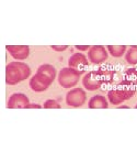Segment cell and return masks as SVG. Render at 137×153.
I'll return each instance as SVG.
<instances>
[{
  "instance_id": "cell-1",
  "label": "cell",
  "mask_w": 137,
  "mask_h": 153,
  "mask_svg": "<svg viewBox=\"0 0 137 153\" xmlns=\"http://www.w3.org/2000/svg\"><path fill=\"white\" fill-rule=\"evenodd\" d=\"M31 74V70L22 62H11L6 68V83L8 85H15L27 79Z\"/></svg>"
},
{
  "instance_id": "cell-2",
  "label": "cell",
  "mask_w": 137,
  "mask_h": 153,
  "mask_svg": "<svg viewBox=\"0 0 137 153\" xmlns=\"http://www.w3.org/2000/svg\"><path fill=\"white\" fill-rule=\"evenodd\" d=\"M134 94H135V86L127 83V82L122 80L116 86V88L108 91V98H109L111 104L119 105L132 98Z\"/></svg>"
},
{
  "instance_id": "cell-3",
  "label": "cell",
  "mask_w": 137,
  "mask_h": 153,
  "mask_svg": "<svg viewBox=\"0 0 137 153\" xmlns=\"http://www.w3.org/2000/svg\"><path fill=\"white\" fill-rule=\"evenodd\" d=\"M80 75L81 74L71 67H65L59 72L58 82L64 88H70L78 83Z\"/></svg>"
},
{
  "instance_id": "cell-4",
  "label": "cell",
  "mask_w": 137,
  "mask_h": 153,
  "mask_svg": "<svg viewBox=\"0 0 137 153\" xmlns=\"http://www.w3.org/2000/svg\"><path fill=\"white\" fill-rule=\"evenodd\" d=\"M52 83H53V80L49 77L45 76L44 74L36 73L30 80V87L32 88V91L40 93V91H46L48 87L51 86Z\"/></svg>"
},
{
  "instance_id": "cell-5",
  "label": "cell",
  "mask_w": 137,
  "mask_h": 153,
  "mask_svg": "<svg viewBox=\"0 0 137 153\" xmlns=\"http://www.w3.org/2000/svg\"><path fill=\"white\" fill-rule=\"evenodd\" d=\"M87 95L81 88H75L69 91L66 96V102L71 107H80L85 104Z\"/></svg>"
},
{
  "instance_id": "cell-6",
  "label": "cell",
  "mask_w": 137,
  "mask_h": 153,
  "mask_svg": "<svg viewBox=\"0 0 137 153\" xmlns=\"http://www.w3.org/2000/svg\"><path fill=\"white\" fill-rule=\"evenodd\" d=\"M69 67H71L74 70H76L77 72H79L80 74H82L86 68L88 67L89 63H88V59L83 54L81 53H76L69 59Z\"/></svg>"
},
{
  "instance_id": "cell-7",
  "label": "cell",
  "mask_w": 137,
  "mask_h": 153,
  "mask_svg": "<svg viewBox=\"0 0 137 153\" xmlns=\"http://www.w3.org/2000/svg\"><path fill=\"white\" fill-rule=\"evenodd\" d=\"M88 57L94 64H100L108 59V53H106L104 46L93 45L90 48L89 52H88Z\"/></svg>"
},
{
  "instance_id": "cell-8",
  "label": "cell",
  "mask_w": 137,
  "mask_h": 153,
  "mask_svg": "<svg viewBox=\"0 0 137 153\" xmlns=\"http://www.w3.org/2000/svg\"><path fill=\"white\" fill-rule=\"evenodd\" d=\"M27 105H29V98L21 93L13 94L8 100V108H11V109L25 108Z\"/></svg>"
},
{
  "instance_id": "cell-9",
  "label": "cell",
  "mask_w": 137,
  "mask_h": 153,
  "mask_svg": "<svg viewBox=\"0 0 137 153\" xmlns=\"http://www.w3.org/2000/svg\"><path fill=\"white\" fill-rule=\"evenodd\" d=\"M82 83H83V86L86 87L88 91H96V89H99L100 86L102 85L101 82L99 80V78H98L96 71H91V72H89L86 76L83 77Z\"/></svg>"
},
{
  "instance_id": "cell-10",
  "label": "cell",
  "mask_w": 137,
  "mask_h": 153,
  "mask_svg": "<svg viewBox=\"0 0 137 153\" xmlns=\"http://www.w3.org/2000/svg\"><path fill=\"white\" fill-rule=\"evenodd\" d=\"M98 78L101 82V84H111L114 80L115 71L112 68V66H102L99 70H96Z\"/></svg>"
},
{
  "instance_id": "cell-11",
  "label": "cell",
  "mask_w": 137,
  "mask_h": 153,
  "mask_svg": "<svg viewBox=\"0 0 137 153\" xmlns=\"http://www.w3.org/2000/svg\"><path fill=\"white\" fill-rule=\"evenodd\" d=\"M7 50L14 59H25L30 54V49L27 45H7Z\"/></svg>"
},
{
  "instance_id": "cell-12",
  "label": "cell",
  "mask_w": 137,
  "mask_h": 153,
  "mask_svg": "<svg viewBox=\"0 0 137 153\" xmlns=\"http://www.w3.org/2000/svg\"><path fill=\"white\" fill-rule=\"evenodd\" d=\"M89 108H91V109H105V108H108V100L104 96H101V95L93 96L89 101Z\"/></svg>"
},
{
  "instance_id": "cell-13",
  "label": "cell",
  "mask_w": 137,
  "mask_h": 153,
  "mask_svg": "<svg viewBox=\"0 0 137 153\" xmlns=\"http://www.w3.org/2000/svg\"><path fill=\"white\" fill-rule=\"evenodd\" d=\"M38 73L44 74L45 76L49 77L52 80H54L55 77H56V70H55L54 66H52V65H49V64L41 65V66L38 67Z\"/></svg>"
},
{
  "instance_id": "cell-14",
  "label": "cell",
  "mask_w": 137,
  "mask_h": 153,
  "mask_svg": "<svg viewBox=\"0 0 137 153\" xmlns=\"http://www.w3.org/2000/svg\"><path fill=\"white\" fill-rule=\"evenodd\" d=\"M124 82L132 84L134 86H137V70L136 68H130L124 73Z\"/></svg>"
},
{
  "instance_id": "cell-15",
  "label": "cell",
  "mask_w": 137,
  "mask_h": 153,
  "mask_svg": "<svg viewBox=\"0 0 137 153\" xmlns=\"http://www.w3.org/2000/svg\"><path fill=\"white\" fill-rule=\"evenodd\" d=\"M108 50L114 57H121L126 51L125 45H108Z\"/></svg>"
},
{
  "instance_id": "cell-16",
  "label": "cell",
  "mask_w": 137,
  "mask_h": 153,
  "mask_svg": "<svg viewBox=\"0 0 137 153\" xmlns=\"http://www.w3.org/2000/svg\"><path fill=\"white\" fill-rule=\"evenodd\" d=\"M127 63L130 64H137V46H130V50L126 52V56H125Z\"/></svg>"
},
{
  "instance_id": "cell-17",
  "label": "cell",
  "mask_w": 137,
  "mask_h": 153,
  "mask_svg": "<svg viewBox=\"0 0 137 153\" xmlns=\"http://www.w3.org/2000/svg\"><path fill=\"white\" fill-rule=\"evenodd\" d=\"M45 109H60V105L54 99H48L44 104Z\"/></svg>"
},
{
  "instance_id": "cell-18",
  "label": "cell",
  "mask_w": 137,
  "mask_h": 153,
  "mask_svg": "<svg viewBox=\"0 0 137 153\" xmlns=\"http://www.w3.org/2000/svg\"><path fill=\"white\" fill-rule=\"evenodd\" d=\"M52 49L57 51V52H62V51H65V50L68 49L67 45H52Z\"/></svg>"
},
{
  "instance_id": "cell-19",
  "label": "cell",
  "mask_w": 137,
  "mask_h": 153,
  "mask_svg": "<svg viewBox=\"0 0 137 153\" xmlns=\"http://www.w3.org/2000/svg\"><path fill=\"white\" fill-rule=\"evenodd\" d=\"M41 106L40 105H38V104H29L25 107V109H41Z\"/></svg>"
},
{
  "instance_id": "cell-20",
  "label": "cell",
  "mask_w": 137,
  "mask_h": 153,
  "mask_svg": "<svg viewBox=\"0 0 137 153\" xmlns=\"http://www.w3.org/2000/svg\"><path fill=\"white\" fill-rule=\"evenodd\" d=\"M76 49L79 50V51H87V50H90L89 45H76Z\"/></svg>"
},
{
  "instance_id": "cell-21",
  "label": "cell",
  "mask_w": 137,
  "mask_h": 153,
  "mask_svg": "<svg viewBox=\"0 0 137 153\" xmlns=\"http://www.w3.org/2000/svg\"><path fill=\"white\" fill-rule=\"evenodd\" d=\"M120 109H130V107L128 106H120Z\"/></svg>"
},
{
  "instance_id": "cell-22",
  "label": "cell",
  "mask_w": 137,
  "mask_h": 153,
  "mask_svg": "<svg viewBox=\"0 0 137 153\" xmlns=\"http://www.w3.org/2000/svg\"><path fill=\"white\" fill-rule=\"evenodd\" d=\"M135 108H136V109H137V105H136V106H135Z\"/></svg>"
}]
</instances>
